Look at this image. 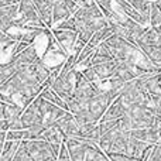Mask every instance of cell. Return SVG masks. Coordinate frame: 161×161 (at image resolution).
I'll return each mask as SVG.
<instances>
[{"label":"cell","mask_w":161,"mask_h":161,"mask_svg":"<svg viewBox=\"0 0 161 161\" xmlns=\"http://www.w3.org/2000/svg\"><path fill=\"white\" fill-rule=\"evenodd\" d=\"M85 161H110V158L108 157V154L103 153L99 146H96V147L89 148Z\"/></svg>","instance_id":"cell-19"},{"label":"cell","mask_w":161,"mask_h":161,"mask_svg":"<svg viewBox=\"0 0 161 161\" xmlns=\"http://www.w3.org/2000/svg\"><path fill=\"white\" fill-rule=\"evenodd\" d=\"M161 25V10L156 4V2L151 3V11H150V27H158Z\"/></svg>","instance_id":"cell-20"},{"label":"cell","mask_w":161,"mask_h":161,"mask_svg":"<svg viewBox=\"0 0 161 161\" xmlns=\"http://www.w3.org/2000/svg\"><path fill=\"white\" fill-rule=\"evenodd\" d=\"M64 143L68 147V150H69L71 161H85L89 148L99 146L96 143H92L89 140H83V139H67Z\"/></svg>","instance_id":"cell-3"},{"label":"cell","mask_w":161,"mask_h":161,"mask_svg":"<svg viewBox=\"0 0 161 161\" xmlns=\"http://www.w3.org/2000/svg\"><path fill=\"white\" fill-rule=\"evenodd\" d=\"M112 34H113V31H112L110 25H106V27L100 28V30H97L96 33L93 34V37L91 38V41H89L88 44L91 45V47H93V48H97L106 38H109Z\"/></svg>","instance_id":"cell-17"},{"label":"cell","mask_w":161,"mask_h":161,"mask_svg":"<svg viewBox=\"0 0 161 161\" xmlns=\"http://www.w3.org/2000/svg\"><path fill=\"white\" fill-rule=\"evenodd\" d=\"M13 161H33L30 156V151H28L27 148V144H25V142H21V144H20L19 150H17L16 156H14Z\"/></svg>","instance_id":"cell-21"},{"label":"cell","mask_w":161,"mask_h":161,"mask_svg":"<svg viewBox=\"0 0 161 161\" xmlns=\"http://www.w3.org/2000/svg\"><path fill=\"white\" fill-rule=\"evenodd\" d=\"M21 120L25 123V126L28 129L37 125H44V114H42L41 109H40L36 99H34V102L28 108H25L24 113L21 114Z\"/></svg>","instance_id":"cell-8"},{"label":"cell","mask_w":161,"mask_h":161,"mask_svg":"<svg viewBox=\"0 0 161 161\" xmlns=\"http://www.w3.org/2000/svg\"><path fill=\"white\" fill-rule=\"evenodd\" d=\"M110 161H140L139 158H134V157H129L126 154H110L108 156Z\"/></svg>","instance_id":"cell-24"},{"label":"cell","mask_w":161,"mask_h":161,"mask_svg":"<svg viewBox=\"0 0 161 161\" xmlns=\"http://www.w3.org/2000/svg\"><path fill=\"white\" fill-rule=\"evenodd\" d=\"M75 88H76V68H72L69 71L62 69L61 74L53 80V85H51V89L61 99H64L65 103L74 97Z\"/></svg>","instance_id":"cell-1"},{"label":"cell","mask_w":161,"mask_h":161,"mask_svg":"<svg viewBox=\"0 0 161 161\" xmlns=\"http://www.w3.org/2000/svg\"><path fill=\"white\" fill-rule=\"evenodd\" d=\"M53 3H54V11H53L54 25L61 23L62 20L71 19L79 8V6L74 0H53Z\"/></svg>","instance_id":"cell-4"},{"label":"cell","mask_w":161,"mask_h":161,"mask_svg":"<svg viewBox=\"0 0 161 161\" xmlns=\"http://www.w3.org/2000/svg\"><path fill=\"white\" fill-rule=\"evenodd\" d=\"M156 4L158 6V7H160V10H161V0H156Z\"/></svg>","instance_id":"cell-26"},{"label":"cell","mask_w":161,"mask_h":161,"mask_svg":"<svg viewBox=\"0 0 161 161\" xmlns=\"http://www.w3.org/2000/svg\"><path fill=\"white\" fill-rule=\"evenodd\" d=\"M21 0H0V7L3 6H14V4H20Z\"/></svg>","instance_id":"cell-25"},{"label":"cell","mask_w":161,"mask_h":161,"mask_svg":"<svg viewBox=\"0 0 161 161\" xmlns=\"http://www.w3.org/2000/svg\"><path fill=\"white\" fill-rule=\"evenodd\" d=\"M148 2H156V0H148Z\"/></svg>","instance_id":"cell-29"},{"label":"cell","mask_w":161,"mask_h":161,"mask_svg":"<svg viewBox=\"0 0 161 161\" xmlns=\"http://www.w3.org/2000/svg\"><path fill=\"white\" fill-rule=\"evenodd\" d=\"M110 61H114L113 53H112V50L105 44V42H102V44H100L99 47L95 50L93 61H92V67H93V65H97V64L110 62Z\"/></svg>","instance_id":"cell-15"},{"label":"cell","mask_w":161,"mask_h":161,"mask_svg":"<svg viewBox=\"0 0 161 161\" xmlns=\"http://www.w3.org/2000/svg\"><path fill=\"white\" fill-rule=\"evenodd\" d=\"M150 147H153L148 143H144L142 140H137L134 137H130L129 140V148H127V154L126 156L129 157H134V158L142 160V157L144 156V153L148 150Z\"/></svg>","instance_id":"cell-14"},{"label":"cell","mask_w":161,"mask_h":161,"mask_svg":"<svg viewBox=\"0 0 161 161\" xmlns=\"http://www.w3.org/2000/svg\"><path fill=\"white\" fill-rule=\"evenodd\" d=\"M20 144H21V142H10V140H7L2 147V158H0V161H13Z\"/></svg>","instance_id":"cell-16"},{"label":"cell","mask_w":161,"mask_h":161,"mask_svg":"<svg viewBox=\"0 0 161 161\" xmlns=\"http://www.w3.org/2000/svg\"><path fill=\"white\" fill-rule=\"evenodd\" d=\"M57 127L59 129V131L62 133L64 139H82V134H80V126L76 122L75 116H74L71 112H68L64 117L57 122Z\"/></svg>","instance_id":"cell-5"},{"label":"cell","mask_w":161,"mask_h":161,"mask_svg":"<svg viewBox=\"0 0 161 161\" xmlns=\"http://www.w3.org/2000/svg\"><path fill=\"white\" fill-rule=\"evenodd\" d=\"M158 117H161V106H160V110H158Z\"/></svg>","instance_id":"cell-28"},{"label":"cell","mask_w":161,"mask_h":161,"mask_svg":"<svg viewBox=\"0 0 161 161\" xmlns=\"http://www.w3.org/2000/svg\"><path fill=\"white\" fill-rule=\"evenodd\" d=\"M160 120H161V117H160ZM158 144L161 146V122H160V143Z\"/></svg>","instance_id":"cell-27"},{"label":"cell","mask_w":161,"mask_h":161,"mask_svg":"<svg viewBox=\"0 0 161 161\" xmlns=\"http://www.w3.org/2000/svg\"><path fill=\"white\" fill-rule=\"evenodd\" d=\"M119 65V61H110V62H105V64H97L93 65V71L96 72L97 78H99L102 82H106L110 78H113L114 72H116V68Z\"/></svg>","instance_id":"cell-12"},{"label":"cell","mask_w":161,"mask_h":161,"mask_svg":"<svg viewBox=\"0 0 161 161\" xmlns=\"http://www.w3.org/2000/svg\"><path fill=\"white\" fill-rule=\"evenodd\" d=\"M126 114H127L126 106L123 105L120 99H116L109 106V109L106 110L105 116L100 119V122H105V120H119V119H122L123 116H126Z\"/></svg>","instance_id":"cell-13"},{"label":"cell","mask_w":161,"mask_h":161,"mask_svg":"<svg viewBox=\"0 0 161 161\" xmlns=\"http://www.w3.org/2000/svg\"><path fill=\"white\" fill-rule=\"evenodd\" d=\"M41 96L44 97L45 100H48V102H51V103H54V105H57V106H59V108H62V109H65V110H68V105L65 103V100L61 99V97H59L58 95H57L51 88L44 89V91L41 92ZM68 112H69V110H68Z\"/></svg>","instance_id":"cell-18"},{"label":"cell","mask_w":161,"mask_h":161,"mask_svg":"<svg viewBox=\"0 0 161 161\" xmlns=\"http://www.w3.org/2000/svg\"><path fill=\"white\" fill-rule=\"evenodd\" d=\"M38 59H41V57L38 55V53H37V48L34 47V45H30V47L25 48V50L23 51L20 55H17L16 58L10 59V61L13 62L14 65H16L17 71H19L20 68L30 67V65L36 64Z\"/></svg>","instance_id":"cell-9"},{"label":"cell","mask_w":161,"mask_h":161,"mask_svg":"<svg viewBox=\"0 0 161 161\" xmlns=\"http://www.w3.org/2000/svg\"><path fill=\"white\" fill-rule=\"evenodd\" d=\"M24 110L25 109H23L17 103L2 102V116H0V120H6V122H8V125H11L13 122H16L17 119L21 117Z\"/></svg>","instance_id":"cell-11"},{"label":"cell","mask_w":161,"mask_h":161,"mask_svg":"<svg viewBox=\"0 0 161 161\" xmlns=\"http://www.w3.org/2000/svg\"><path fill=\"white\" fill-rule=\"evenodd\" d=\"M160 117L151 127L142 129V130H131V137L137 140H142L144 143H148L151 146H157L160 143Z\"/></svg>","instance_id":"cell-6"},{"label":"cell","mask_w":161,"mask_h":161,"mask_svg":"<svg viewBox=\"0 0 161 161\" xmlns=\"http://www.w3.org/2000/svg\"><path fill=\"white\" fill-rule=\"evenodd\" d=\"M25 144H27V148L30 151V156L33 161H44L51 158V157L58 158L53 146L48 142H45V140H27Z\"/></svg>","instance_id":"cell-2"},{"label":"cell","mask_w":161,"mask_h":161,"mask_svg":"<svg viewBox=\"0 0 161 161\" xmlns=\"http://www.w3.org/2000/svg\"><path fill=\"white\" fill-rule=\"evenodd\" d=\"M54 30H74L76 31V23L74 20V16L71 19H67V20H62L61 23L54 25Z\"/></svg>","instance_id":"cell-23"},{"label":"cell","mask_w":161,"mask_h":161,"mask_svg":"<svg viewBox=\"0 0 161 161\" xmlns=\"http://www.w3.org/2000/svg\"><path fill=\"white\" fill-rule=\"evenodd\" d=\"M53 36L55 37V40L59 42L62 48L67 51L68 54L72 55L74 50H75V44L78 41V31L74 30H53Z\"/></svg>","instance_id":"cell-7"},{"label":"cell","mask_w":161,"mask_h":161,"mask_svg":"<svg viewBox=\"0 0 161 161\" xmlns=\"http://www.w3.org/2000/svg\"><path fill=\"white\" fill-rule=\"evenodd\" d=\"M16 42H17V40L13 36H10L8 33H2V36H0V48H2L3 53L7 48H13Z\"/></svg>","instance_id":"cell-22"},{"label":"cell","mask_w":161,"mask_h":161,"mask_svg":"<svg viewBox=\"0 0 161 161\" xmlns=\"http://www.w3.org/2000/svg\"><path fill=\"white\" fill-rule=\"evenodd\" d=\"M34 4L37 7L38 16L41 21L47 28L53 27V11H54V3L53 0H34Z\"/></svg>","instance_id":"cell-10"}]
</instances>
